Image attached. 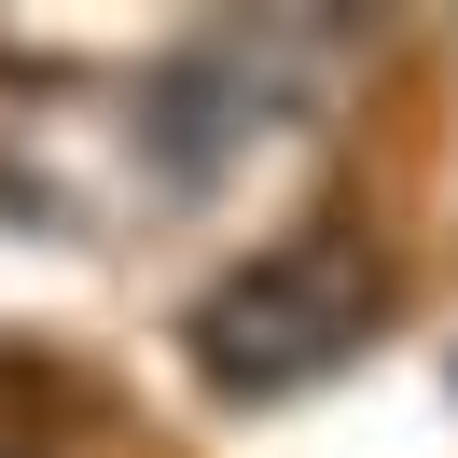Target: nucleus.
<instances>
[{"instance_id":"obj_1","label":"nucleus","mask_w":458,"mask_h":458,"mask_svg":"<svg viewBox=\"0 0 458 458\" xmlns=\"http://www.w3.org/2000/svg\"><path fill=\"white\" fill-rule=\"evenodd\" d=\"M375 306H389V278H375L361 236H278V250H250L236 278H208L195 375L223 403H278V389H306V375H334L347 347L375 334Z\"/></svg>"}]
</instances>
